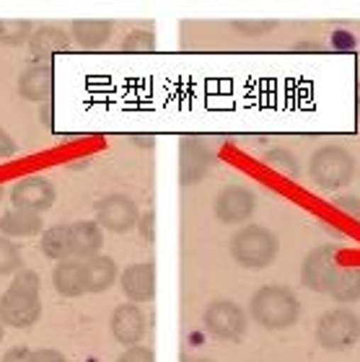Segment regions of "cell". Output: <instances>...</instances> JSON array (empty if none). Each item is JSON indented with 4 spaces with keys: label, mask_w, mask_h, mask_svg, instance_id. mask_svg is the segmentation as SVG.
Instances as JSON below:
<instances>
[{
    "label": "cell",
    "mask_w": 360,
    "mask_h": 362,
    "mask_svg": "<svg viewBox=\"0 0 360 362\" xmlns=\"http://www.w3.org/2000/svg\"><path fill=\"white\" fill-rule=\"evenodd\" d=\"M337 254L339 249L334 243L316 246L300 264V282L314 293L327 295L342 305H350L360 300V267H339Z\"/></svg>",
    "instance_id": "obj_1"
},
{
    "label": "cell",
    "mask_w": 360,
    "mask_h": 362,
    "mask_svg": "<svg viewBox=\"0 0 360 362\" xmlns=\"http://www.w3.org/2000/svg\"><path fill=\"white\" fill-rule=\"evenodd\" d=\"M42 316V282L34 269L16 272L6 293L0 295V321L3 326L29 329Z\"/></svg>",
    "instance_id": "obj_2"
},
{
    "label": "cell",
    "mask_w": 360,
    "mask_h": 362,
    "mask_svg": "<svg viewBox=\"0 0 360 362\" xmlns=\"http://www.w3.org/2000/svg\"><path fill=\"white\" fill-rule=\"evenodd\" d=\"M249 318L267 332H286L300 318V300L291 287L264 285L249 300Z\"/></svg>",
    "instance_id": "obj_3"
},
{
    "label": "cell",
    "mask_w": 360,
    "mask_h": 362,
    "mask_svg": "<svg viewBox=\"0 0 360 362\" xmlns=\"http://www.w3.org/2000/svg\"><path fill=\"white\" fill-rule=\"evenodd\" d=\"M306 174L324 192H337L353 184L358 163L345 145H319L308 158Z\"/></svg>",
    "instance_id": "obj_4"
},
{
    "label": "cell",
    "mask_w": 360,
    "mask_h": 362,
    "mask_svg": "<svg viewBox=\"0 0 360 362\" xmlns=\"http://www.w3.org/2000/svg\"><path fill=\"white\" fill-rule=\"evenodd\" d=\"M280 241L270 228L264 226H244L231 238V257L244 269L259 272L278 259Z\"/></svg>",
    "instance_id": "obj_5"
},
{
    "label": "cell",
    "mask_w": 360,
    "mask_h": 362,
    "mask_svg": "<svg viewBox=\"0 0 360 362\" xmlns=\"http://www.w3.org/2000/svg\"><path fill=\"white\" fill-rule=\"evenodd\" d=\"M360 341V316L350 308L327 310L316 324V344L327 352H345Z\"/></svg>",
    "instance_id": "obj_6"
},
{
    "label": "cell",
    "mask_w": 360,
    "mask_h": 362,
    "mask_svg": "<svg viewBox=\"0 0 360 362\" xmlns=\"http://www.w3.org/2000/svg\"><path fill=\"white\" fill-rule=\"evenodd\" d=\"M203 326L205 332L220 341H241L247 337L249 313L241 308L239 303L228 300V298H215L205 308Z\"/></svg>",
    "instance_id": "obj_7"
},
{
    "label": "cell",
    "mask_w": 360,
    "mask_h": 362,
    "mask_svg": "<svg viewBox=\"0 0 360 362\" xmlns=\"http://www.w3.org/2000/svg\"><path fill=\"white\" fill-rule=\"evenodd\" d=\"M215 153L203 137L184 135L179 140V184L181 187H195L213 171Z\"/></svg>",
    "instance_id": "obj_8"
},
{
    "label": "cell",
    "mask_w": 360,
    "mask_h": 362,
    "mask_svg": "<svg viewBox=\"0 0 360 362\" xmlns=\"http://www.w3.org/2000/svg\"><path fill=\"white\" fill-rule=\"evenodd\" d=\"M96 212V223L101 226V230L109 233H130L140 220V210H137L135 199H130L128 194H106L94 204Z\"/></svg>",
    "instance_id": "obj_9"
},
{
    "label": "cell",
    "mask_w": 360,
    "mask_h": 362,
    "mask_svg": "<svg viewBox=\"0 0 360 362\" xmlns=\"http://www.w3.org/2000/svg\"><path fill=\"white\" fill-rule=\"evenodd\" d=\"M257 210V197L254 192L244 184H228L215 194V204H213V212H215L218 223L223 226H244Z\"/></svg>",
    "instance_id": "obj_10"
},
{
    "label": "cell",
    "mask_w": 360,
    "mask_h": 362,
    "mask_svg": "<svg viewBox=\"0 0 360 362\" xmlns=\"http://www.w3.org/2000/svg\"><path fill=\"white\" fill-rule=\"evenodd\" d=\"M8 197L13 207L18 210H29V212H47L57 202V189L50 179L45 176H23L8 189Z\"/></svg>",
    "instance_id": "obj_11"
},
{
    "label": "cell",
    "mask_w": 360,
    "mask_h": 362,
    "mask_svg": "<svg viewBox=\"0 0 360 362\" xmlns=\"http://www.w3.org/2000/svg\"><path fill=\"white\" fill-rule=\"evenodd\" d=\"M109 332H112L114 341L122 347H140V341L148 332V316L135 303H122L112 310Z\"/></svg>",
    "instance_id": "obj_12"
},
{
    "label": "cell",
    "mask_w": 360,
    "mask_h": 362,
    "mask_svg": "<svg viewBox=\"0 0 360 362\" xmlns=\"http://www.w3.org/2000/svg\"><path fill=\"white\" fill-rule=\"evenodd\" d=\"M18 96L34 104H50V98L55 93V68L52 62L31 60L18 76Z\"/></svg>",
    "instance_id": "obj_13"
},
{
    "label": "cell",
    "mask_w": 360,
    "mask_h": 362,
    "mask_svg": "<svg viewBox=\"0 0 360 362\" xmlns=\"http://www.w3.org/2000/svg\"><path fill=\"white\" fill-rule=\"evenodd\" d=\"M122 293L128 303L143 305L156 298V264L153 262H135L120 274Z\"/></svg>",
    "instance_id": "obj_14"
},
{
    "label": "cell",
    "mask_w": 360,
    "mask_h": 362,
    "mask_svg": "<svg viewBox=\"0 0 360 362\" xmlns=\"http://www.w3.org/2000/svg\"><path fill=\"white\" fill-rule=\"evenodd\" d=\"M104 249V230L96 220H78L70 223V259L89 262Z\"/></svg>",
    "instance_id": "obj_15"
},
{
    "label": "cell",
    "mask_w": 360,
    "mask_h": 362,
    "mask_svg": "<svg viewBox=\"0 0 360 362\" xmlns=\"http://www.w3.org/2000/svg\"><path fill=\"white\" fill-rule=\"evenodd\" d=\"M70 42H73V39H70V31H65L62 26H55V23H45V26L34 29V34H31L29 52L34 60L52 62L55 54L68 52Z\"/></svg>",
    "instance_id": "obj_16"
},
{
    "label": "cell",
    "mask_w": 360,
    "mask_h": 362,
    "mask_svg": "<svg viewBox=\"0 0 360 362\" xmlns=\"http://www.w3.org/2000/svg\"><path fill=\"white\" fill-rule=\"evenodd\" d=\"M52 287L62 298H81V295L89 293L86 262H78V259L57 262L52 269Z\"/></svg>",
    "instance_id": "obj_17"
},
{
    "label": "cell",
    "mask_w": 360,
    "mask_h": 362,
    "mask_svg": "<svg viewBox=\"0 0 360 362\" xmlns=\"http://www.w3.org/2000/svg\"><path fill=\"white\" fill-rule=\"evenodd\" d=\"M0 233L6 235V238H31V235L37 233H45V220L39 212H29V210H13L3 212V218H0Z\"/></svg>",
    "instance_id": "obj_18"
},
{
    "label": "cell",
    "mask_w": 360,
    "mask_h": 362,
    "mask_svg": "<svg viewBox=\"0 0 360 362\" xmlns=\"http://www.w3.org/2000/svg\"><path fill=\"white\" fill-rule=\"evenodd\" d=\"M112 21L106 18H75L70 23V39L83 49H99L112 37Z\"/></svg>",
    "instance_id": "obj_19"
},
{
    "label": "cell",
    "mask_w": 360,
    "mask_h": 362,
    "mask_svg": "<svg viewBox=\"0 0 360 362\" xmlns=\"http://www.w3.org/2000/svg\"><path fill=\"white\" fill-rule=\"evenodd\" d=\"M86 274H89V293H106L117 282L120 269H117V262L112 257L99 254V257L86 262Z\"/></svg>",
    "instance_id": "obj_20"
},
{
    "label": "cell",
    "mask_w": 360,
    "mask_h": 362,
    "mask_svg": "<svg viewBox=\"0 0 360 362\" xmlns=\"http://www.w3.org/2000/svg\"><path fill=\"white\" fill-rule=\"evenodd\" d=\"M42 254L52 262L70 259V226H50L42 233Z\"/></svg>",
    "instance_id": "obj_21"
},
{
    "label": "cell",
    "mask_w": 360,
    "mask_h": 362,
    "mask_svg": "<svg viewBox=\"0 0 360 362\" xmlns=\"http://www.w3.org/2000/svg\"><path fill=\"white\" fill-rule=\"evenodd\" d=\"M34 34V23L29 18H0V45L21 47L29 45Z\"/></svg>",
    "instance_id": "obj_22"
},
{
    "label": "cell",
    "mask_w": 360,
    "mask_h": 362,
    "mask_svg": "<svg viewBox=\"0 0 360 362\" xmlns=\"http://www.w3.org/2000/svg\"><path fill=\"white\" fill-rule=\"evenodd\" d=\"M0 362H68V360H65V355H62L60 349H52V347H39V349L11 347Z\"/></svg>",
    "instance_id": "obj_23"
},
{
    "label": "cell",
    "mask_w": 360,
    "mask_h": 362,
    "mask_svg": "<svg viewBox=\"0 0 360 362\" xmlns=\"http://www.w3.org/2000/svg\"><path fill=\"white\" fill-rule=\"evenodd\" d=\"M23 269V257L21 249L16 246V241L0 235V277H8V274H16V272Z\"/></svg>",
    "instance_id": "obj_24"
},
{
    "label": "cell",
    "mask_w": 360,
    "mask_h": 362,
    "mask_svg": "<svg viewBox=\"0 0 360 362\" xmlns=\"http://www.w3.org/2000/svg\"><path fill=\"white\" fill-rule=\"evenodd\" d=\"M264 163H270V166L278 168L280 174H288L293 179H298L300 174L298 160H296V156L288 148H272V151H267L264 153Z\"/></svg>",
    "instance_id": "obj_25"
},
{
    "label": "cell",
    "mask_w": 360,
    "mask_h": 362,
    "mask_svg": "<svg viewBox=\"0 0 360 362\" xmlns=\"http://www.w3.org/2000/svg\"><path fill=\"white\" fill-rule=\"evenodd\" d=\"M156 49V34L150 29H135L122 39V52H153Z\"/></svg>",
    "instance_id": "obj_26"
},
{
    "label": "cell",
    "mask_w": 360,
    "mask_h": 362,
    "mask_svg": "<svg viewBox=\"0 0 360 362\" xmlns=\"http://www.w3.org/2000/svg\"><path fill=\"white\" fill-rule=\"evenodd\" d=\"M275 26H278V21H272V18H267V21H231V29L236 31V34H244V37H264V34H270V31H275Z\"/></svg>",
    "instance_id": "obj_27"
},
{
    "label": "cell",
    "mask_w": 360,
    "mask_h": 362,
    "mask_svg": "<svg viewBox=\"0 0 360 362\" xmlns=\"http://www.w3.org/2000/svg\"><path fill=\"white\" fill-rule=\"evenodd\" d=\"M137 228H140V235H143L145 243H153L156 241V212L148 210L140 215V220H137Z\"/></svg>",
    "instance_id": "obj_28"
},
{
    "label": "cell",
    "mask_w": 360,
    "mask_h": 362,
    "mask_svg": "<svg viewBox=\"0 0 360 362\" xmlns=\"http://www.w3.org/2000/svg\"><path fill=\"white\" fill-rule=\"evenodd\" d=\"M117 362H156V357H153V349L140 344V347L125 349V355H122Z\"/></svg>",
    "instance_id": "obj_29"
},
{
    "label": "cell",
    "mask_w": 360,
    "mask_h": 362,
    "mask_svg": "<svg viewBox=\"0 0 360 362\" xmlns=\"http://www.w3.org/2000/svg\"><path fill=\"white\" fill-rule=\"evenodd\" d=\"M16 151H18L16 140L8 135V129L0 127V158H11V156H16Z\"/></svg>",
    "instance_id": "obj_30"
},
{
    "label": "cell",
    "mask_w": 360,
    "mask_h": 362,
    "mask_svg": "<svg viewBox=\"0 0 360 362\" xmlns=\"http://www.w3.org/2000/svg\"><path fill=\"white\" fill-rule=\"evenodd\" d=\"M334 204H337L339 210L350 212L353 218L360 220V199H358V197H337V199H334Z\"/></svg>",
    "instance_id": "obj_31"
},
{
    "label": "cell",
    "mask_w": 360,
    "mask_h": 362,
    "mask_svg": "<svg viewBox=\"0 0 360 362\" xmlns=\"http://www.w3.org/2000/svg\"><path fill=\"white\" fill-rule=\"evenodd\" d=\"M130 140H133L135 145H145V148H150V145H153V137H150V135H143V137H140V135H133Z\"/></svg>",
    "instance_id": "obj_32"
},
{
    "label": "cell",
    "mask_w": 360,
    "mask_h": 362,
    "mask_svg": "<svg viewBox=\"0 0 360 362\" xmlns=\"http://www.w3.org/2000/svg\"><path fill=\"white\" fill-rule=\"evenodd\" d=\"M184 362H215V360H210V357H187Z\"/></svg>",
    "instance_id": "obj_33"
},
{
    "label": "cell",
    "mask_w": 360,
    "mask_h": 362,
    "mask_svg": "<svg viewBox=\"0 0 360 362\" xmlns=\"http://www.w3.org/2000/svg\"><path fill=\"white\" fill-rule=\"evenodd\" d=\"M355 104H358V109H360V81H358V88H355Z\"/></svg>",
    "instance_id": "obj_34"
},
{
    "label": "cell",
    "mask_w": 360,
    "mask_h": 362,
    "mask_svg": "<svg viewBox=\"0 0 360 362\" xmlns=\"http://www.w3.org/2000/svg\"><path fill=\"white\" fill-rule=\"evenodd\" d=\"M3 332H6V326H3V321H0V341H3Z\"/></svg>",
    "instance_id": "obj_35"
},
{
    "label": "cell",
    "mask_w": 360,
    "mask_h": 362,
    "mask_svg": "<svg viewBox=\"0 0 360 362\" xmlns=\"http://www.w3.org/2000/svg\"><path fill=\"white\" fill-rule=\"evenodd\" d=\"M3 192H6V189H3V187H0V199H3Z\"/></svg>",
    "instance_id": "obj_36"
}]
</instances>
